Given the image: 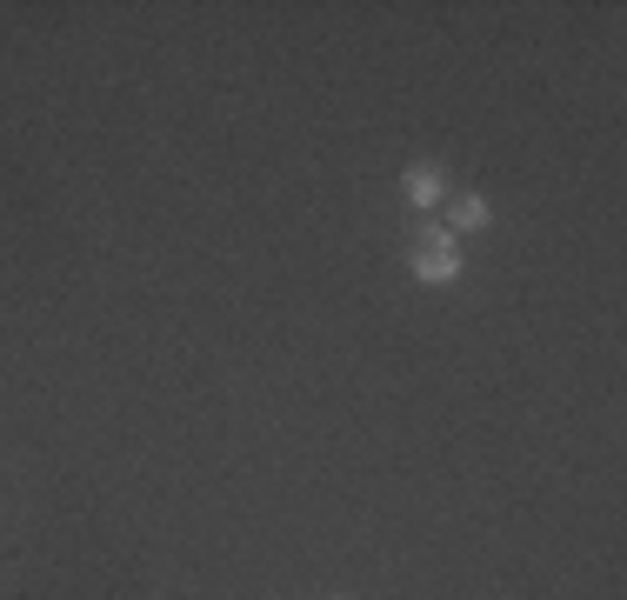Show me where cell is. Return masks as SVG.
<instances>
[{
  "instance_id": "2",
  "label": "cell",
  "mask_w": 627,
  "mask_h": 600,
  "mask_svg": "<svg viewBox=\"0 0 627 600\" xmlns=\"http://www.w3.org/2000/svg\"><path fill=\"white\" fill-rule=\"evenodd\" d=\"M441 194H448L441 167H434V160H414V167H408V200H414V207H434Z\"/></svg>"
},
{
  "instance_id": "1",
  "label": "cell",
  "mask_w": 627,
  "mask_h": 600,
  "mask_svg": "<svg viewBox=\"0 0 627 600\" xmlns=\"http://www.w3.org/2000/svg\"><path fill=\"white\" fill-rule=\"evenodd\" d=\"M414 274H421L428 287L461 281V247H454V234H448V227H428V240L414 247Z\"/></svg>"
},
{
  "instance_id": "3",
  "label": "cell",
  "mask_w": 627,
  "mask_h": 600,
  "mask_svg": "<svg viewBox=\"0 0 627 600\" xmlns=\"http://www.w3.org/2000/svg\"><path fill=\"white\" fill-rule=\"evenodd\" d=\"M494 220V207L481 200V194H461L454 207H448V234H474V227H488Z\"/></svg>"
}]
</instances>
